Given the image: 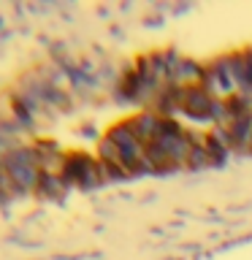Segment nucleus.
I'll use <instances>...</instances> for the list:
<instances>
[{
  "instance_id": "f257e3e1",
  "label": "nucleus",
  "mask_w": 252,
  "mask_h": 260,
  "mask_svg": "<svg viewBox=\"0 0 252 260\" xmlns=\"http://www.w3.org/2000/svg\"><path fill=\"white\" fill-rule=\"evenodd\" d=\"M217 98L206 92L201 84L187 87L184 89V101H182V114H187L195 122H211L214 125V111H217Z\"/></svg>"
},
{
  "instance_id": "f03ea898",
  "label": "nucleus",
  "mask_w": 252,
  "mask_h": 260,
  "mask_svg": "<svg viewBox=\"0 0 252 260\" xmlns=\"http://www.w3.org/2000/svg\"><path fill=\"white\" fill-rule=\"evenodd\" d=\"M249 154H252V146H249Z\"/></svg>"
}]
</instances>
